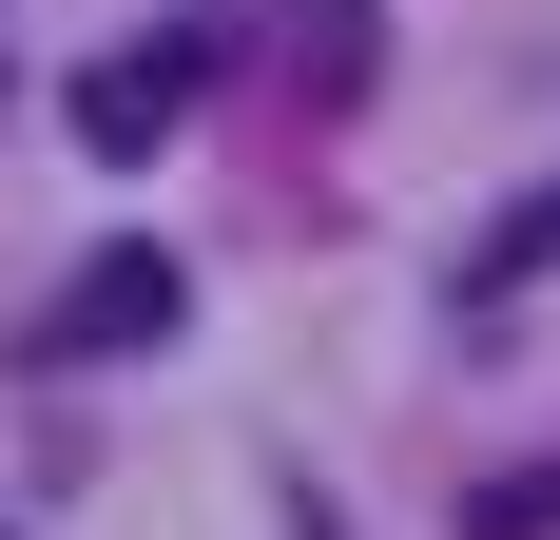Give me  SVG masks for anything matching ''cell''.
I'll list each match as a JSON object with an SVG mask.
<instances>
[{
	"label": "cell",
	"mask_w": 560,
	"mask_h": 540,
	"mask_svg": "<svg viewBox=\"0 0 560 540\" xmlns=\"http://www.w3.org/2000/svg\"><path fill=\"white\" fill-rule=\"evenodd\" d=\"M174 328H194V270H174L155 232H116V251H78V270H58L39 348H58V367H136V348H174Z\"/></svg>",
	"instance_id": "obj_1"
},
{
	"label": "cell",
	"mask_w": 560,
	"mask_h": 540,
	"mask_svg": "<svg viewBox=\"0 0 560 540\" xmlns=\"http://www.w3.org/2000/svg\"><path fill=\"white\" fill-rule=\"evenodd\" d=\"M194 78H213V20H174V39H136V58H97V78H78V155H155L174 116H194Z\"/></svg>",
	"instance_id": "obj_2"
},
{
	"label": "cell",
	"mask_w": 560,
	"mask_h": 540,
	"mask_svg": "<svg viewBox=\"0 0 560 540\" xmlns=\"http://www.w3.org/2000/svg\"><path fill=\"white\" fill-rule=\"evenodd\" d=\"M541 270H560V174L522 193V213H483V232H464V309H522Z\"/></svg>",
	"instance_id": "obj_3"
},
{
	"label": "cell",
	"mask_w": 560,
	"mask_h": 540,
	"mask_svg": "<svg viewBox=\"0 0 560 540\" xmlns=\"http://www.w3.org/2000/svg\"><path fill=\"white\" fill-rule=\"evenodd\" d=\"M290 58H310V97H368V0H271Z\"/></svg>",
	"instance_id": "obj_4"
},
{
	"label": "cell",
	"mask_w": 560,
	"mask_h": 540,
	"mask_svg": "<svg viewBox=\"0 0 560 540\" xmlns=\"http://www.w3.org/2000/svg\"><path fill=\"white\" fill-rule=\"evenodd\" d=\"M464 540H560V463H503V483L464 502Z\"/></svg>",
	"instance_id": "obj_5"
},
{
	"label": "cell",
	"mask_w": 560,
	"mask_h": 540,
	"mask_svg": "<svg viewBox=\"0 0 560 540\" xmlns=\"http://www.w3.org/2000/svg\"><path fill=\"white\" fill-rule=\"evenodd\" d=\"M310 540H329V521H310Z\"/></svg>",
	"instance_id": "obj_6"
}]
</instances>
